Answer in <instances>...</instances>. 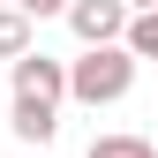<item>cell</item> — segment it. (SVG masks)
Listing matches in <instances>:
<instances>
[{"mask_svg":"<svg viewBox=\"0 0 158 158\" xmlns=\"http://www.w3.org/2000/svg\"><path fill=\"white\" fill-rule=\"evenodd\" d=\"M128 83H135L128 38H113V45H83V60H68V98H75V106H121Z\"/></svg>","mask_w":158,"mask_h":158,"instance_id":"obj_1","label":"cell"},{"mask_svg":"<svg viewBox=\"0 0 158 158\" xmlns=\"http://www.w3.org/2000/svg\"><path fill=\"white\" fill-rule=\"evenodd\" d=\"M128 0H68V30L83 38V45H113V38H128Z\"/></svg>","mask_w":158,"mask_h":158,"instance_id":"obj_2","label":"cell"},{"mask_svg":"<svg viewBox=\"0 0 158 158\" xmlns=\"http://www.w3.org/2000/svg\"><path fill=\"white\" fill-rule=\"evenodd\" d=\"M15 98H45V106H60V98H68V60H45V53H15Z\"/></svg>","mask_w":158,"mask_h":158,"instance_id":"obj_3","label":"cell"},{"mask_svg":"<svg viewBox=\"0 0 158 158\" xmlns=\"http://www.w3.org/2000/svg\"><path fill=\"white\" fill-rule=\"evenodd\" d=\"M8 128L23 135V143H53V135H60V106H45V98H15V106H8Z\"/></svg>","mask_w":158,"mask_h":158,"instance_id":"obj_4","label":"cell"},{"mask_svg":"<svg viewBox=\"0 0 158 158\" xmlns=\"http://www.w3.org/2000/svg\"><path fill=\"white\" fill-rule=\"evenodd\" d=\"M15 53H30V15L15 0H0V60H15Z\"/></svg>","mask_w":158,"mask_h":158,"instance_id":"obj_5","label":"cell"},{"mask_svg":"<svg viewBox=\"0 0 158 158\" xmlns=\"http://www.w3.org/2000/svg\"><path fill=\"white\" fill-rule=\"evenodd\" d=\"M128 53L135 60H158V8H135L128 15Z\"/></svg>","mask_w":158,"mask_h":158,"instance_id":"obj_6","label":"cell"},{"mask_svg":"<svg viewBox=\"0 0 158 158\" xmlns=\"http://www.w3.org/2000/svg\"><path fill=\"white\" fill-rule=\"evenodd\" d=\"M83 158H158V151L143 143V135H98V143H90Z\"/></svg>","mask_w":158,"mask_h":158,"instance_id":"obj_7","label":"cell"},{"mask_svg":"<svg viewBox=\"0 0 158 158\" xmlns=\"http://www.w3.org/2000/svg\"><path fill=\"white\" fill-rule=\"evenodd\" d=\"M15 8H23L30 23H38V15H68V0H15Z\"/></svg>","mask_w":158,"mask_h":158,"instance_id":"obj_8","label":"cell"},{"mask_svg":"<svg viewBox=\"0 0 158 158\" xmlns=\"http://www.w3.org/2000/svg\"><path fill=\"white\" fill-rule=\"evenodd\" d=\"M128 8H158V0H128Z\"/></svg>","mask_w":158,"mask_h":158,"instance_id":"obj_9","label":"cell"}]
</instances>
